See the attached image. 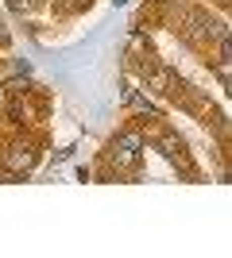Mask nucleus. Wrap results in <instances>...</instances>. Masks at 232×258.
Segmentation results:
<instances>
[{
	"instance_id": "obj_4",
	"label": "nucleus",
	"mask_w": 232,
	"mask_h": 258,
	"mask_svg": "<svg viewBox=\"0 0 232 258\" xmlns=\"http://www.w3.org/2000/svg\"><path fill=\"white\" fill-rule=\"evenodd\" d=\"M170 85H174V74H170V70H159V74L151 77V89H159V93H166Z\"/></svg>"
},
{
	"instance_id": "obj_3",
	"label": "nucleus",
	"mask_w": 232,
	"mask_h": 258,
	"mask_svg": "<svg viewBox=\"0 0 232 258\" xmlns=\"http://www.w3.org/2000/svg\"><path fill=\"white\" fill-rule=\"evenodd\" d=\"M159 151H163V154H166L170 162H182V166H186V154H182V143H178L174 135H159Z\"/></svg>"
},
{
	"instance_id": "obj_1",
	"label": "nucleus",
	"mask_w": 232,
	"mask_h": 258,
	"mask_svg": "<svg viewBox=\"0 0 232 258\" xmlns=\"http://www.w3.org/2000/svg\"><path fill=\"white\" fill-rule=\"evenodd\" d=\"M140 135H135V131H124L120 139L112 143V162H116V166H132L135 158H140Z\"/></svg>"
},
{
	"instance_id": "obj_2",
	"label": "nucleus",
	"mask_w": 232,
	"mask_h": 258,
	"mask_svg": "<svg viewBox=\"0 0 232 258\" xmlns=\"http://www.w3.org/2000/svg\"><path fill=\"white\" fill-rule=\"evenodd\" d=\"M35 166V147H12L4 154V177H16V173H27Z\"/></svg>"
}]
</instances>
